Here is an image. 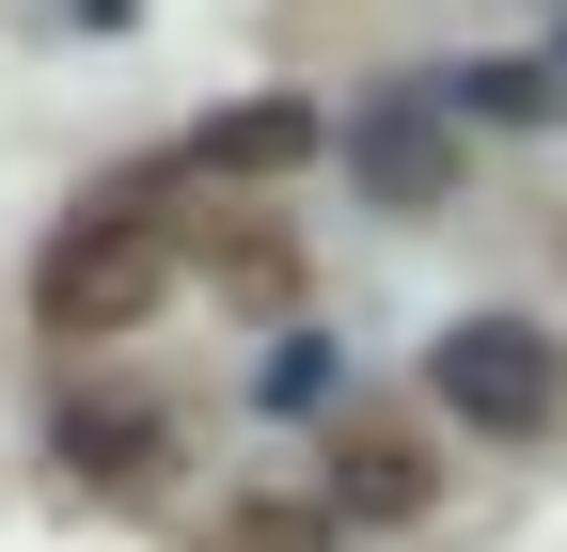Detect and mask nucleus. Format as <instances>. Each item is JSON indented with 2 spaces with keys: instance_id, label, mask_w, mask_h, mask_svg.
Returning <instances> with one entry per match:
<instances>
[{
  "instance_id": "f257e3e1",
  "label": "nucleus",
  "mask_w": 567,
  "mask_h": 552,
  "mask_svg": "<svg viewBox=\"0 0 567 552\" xmlns=\"http://www.w3.org/2000/svg\"><path fill=\"white\" fill-rule=\"evenodd\" d=\"M158 285H174V222L111 190V205H80V222L48 237V268H32V331H48V348H111V331L158 316Z\"/></svg>"
},
{
  "instance_id": "f03ea898",
  "label": "nucleus",
  "mask_w": 567,
  "mask_h": 552,
  "mask_svg": "<svg viewBox=\"0 0 567 552\" xmlns=\"http://www.w3.org/2000/svg\"><path fill=\"white\" fill-rule=\"evenodd\" d=\"M425 379H442V410H457L473 442H536L551 410H567V348H551L536 316H457L442 348H425Z\"/></svg>"
},
{
  "instance_id": "7ed1b4c3",
  "label": "nucleus",
  "mask_w": 567,
  "mask_h": 552,
  "mask_svg": "<svg viewBox=\"0 0 567 552\" xmlns=\"http://www.w3.org/2000/svg\"><path fill=\"white\" fill-rule=\"evenodd\" d=\"M347 159H363L379 205H442V190H457V126L425 111V95H394V111H363V143H347Z\"/></svg>"
},
{
  "instance_id": "20e7f679",
  "label": "nucleus",
  "mask_w": 567,
  "mask_h": 552,
  "mask_svg": "<svg viewBox=\"0 0 567 552\" xmlns=\"http://www.w3.org/2000/svg\"><path fill=\"white\" fill-rule=\"evenodd\" d=\"M425 490H442V473H425L410 427H347L331 442V521H425Z\"/></svg>"
},
{
  "instance_id": "39448f33",
  "label": "nucleus",
  "mask_w": 567,
  "mask_h": 552,
  "mask_svg": "<svg viewBox=\"0 0 567 552\" xmlns=\"http://www.w3.org/2000/svg\"><path fill=\"white\" fill-rule=\"evenodd\" d=\"M189 159H205V174H284V159H316V111H300V95H252V111L205 126Z\"/></svg>"
},
{
  "instance_id": "423d86ee",
  "label": "nucleus",
  "mask_w": 567,
  "mask_h": 552,
  "mask_svg": "<svg viewBox=\"0 0 567 552\" xmlns=\"http://www.w3.org/2000/svg\"><path fill=\"white\" fill-rule=\"evenodd\" d=\"M158 442H174V427H158L142 395H126V410H63V458H80V473H158Z\"/></svg>"
},
{
  "instance_id": "0eeeda50",
  "label": "nucleus",
  "mask_w": 567,
  "mask_h": 552,
  "mask_svg": "<svg viewBox=\"0 0 567 552\" xmlns=\"http://www.w3.org/2000/svg\"><path fill=\"white\" fill-rule=\"evenodd\" d=\"M205 552H331V505H237Z\"/></svg>"
}]
</instances>
